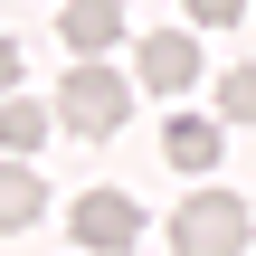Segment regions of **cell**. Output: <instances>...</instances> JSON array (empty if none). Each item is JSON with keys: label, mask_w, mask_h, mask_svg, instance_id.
Masks as SVG:
<instances>
[{"label": "cell", "mask_w": 256, "mask_h": 256, "mask_svg": "<svg viewBox=\"0 0 256 256\" xmlns=\"http://www.w3.org/2000/svg\"><path fill=\"white\" fill-rule=\"evenodd\" d=\"M48 218V180L28 171V162H0V238H19V228H38Z\"/></svg>", "instance_id": "6"}, {"label": "cell", "mask_w": 256, "mask_h": 256, "mask_svg": "<svg viewBox=\"0 0 256 256\" xmlns=\"http://www.w3.org/2000/svg\"><path fill=\"white\" fill-rule=\"evenodd\" d=\"M162 152H171L180 171H209V162H218V124H209V114H180V124L162 133Z\"/></svg>", "instance_id": "8"}, {"label": "cell", "mask_w": 256, "mask_h": 256, "mask_svg": "<svg viewBox=\"0 0 256 256\" xmlns=\"http://www.w3.org/2000/svg\"><path fill=\"white\" fill-rule=\"evenodd\" d=\"M66 228H76V247H86V256H124L133 238H142V209H133V190H76Z\"/></svg>", "instance_id": "3"}, {"label": "cell", "mask_w": 256, "mask_h": 256, "mask_svg": "<svg viewBox=\"0 0 256 256\" xmlns=\"http://www.w3.org/2000/svg\"><path fill=\"white\" fill-rule=\"evenodd\" d=\"M0 95H19V38H0Z\"/></svg>", "instance_id": "11"}, {"label": "cell", "mask_w": 256, "mask_h": 256, "mask_svg": "<svg viewBox=\"0 0 256 256\" xmlns=\"http://www.w3.org/2000/svg\"><path fill=\"white\" fill-rule=\"evenodd\" d=\"M247 0H190V28H238Z\"/></svg>", "instance_id": "10"}, {"label": "cell", "mask_w": 256, "mask_h": 256, "mask_svg": "<svg viewBox=\"0 0 256 256\" xmlns=\"http://www.w3.org/2000/svg\"><path fill=\"white\" fill-rule=\"evenodd\" d=\"M247 238H256V218L238 190H190L171 218V256H247Z\"/></svg>", "instance_id": "2"}, {"label": "cell", "mask_w": 256, "mask_h": 256, "mask_svg": "<svg viewBox=\"0 0 256 256\" xmlns=\"http://www.w3.org/2000/svg\"><path fill=\"white\" fill-rule=\"evenodd\" d=\"M124 114H133V76H114L104 57H66L57 124H66V133H86V142H104V133H124Z\"/></svg>", "instance_id": "1"}, {"label": "cell", "mask_w": 256, "mask_h": 256, "mask_svg": "<svg viewBox=\"0 0 256 256\" xmlns=\"http://www.w3.org/2000/svg\"><path fill=\"white\" fill-rule=\"evenodd\" d=\"M218 114L228 124H256V66H228L218 76Z\"/></svg>", "instance_id": "9"}, {"label": "cell", "mask_w": 256, "mask_h": 256, "mask_svg": "<svg viewBox=\"0 0 256 256\" xmlns=\"http://www.w3.org/2000/svg\"><path fill=\"white\" fill-rule=\"evenodd\" d=\"M57 133V104H28V95H0V152H38Z\"/></svg>", "instance_id": "7"}, {"label": "cell", "mask_w": 256, "mask_h": 256, "mask_svg": "<svg viewBox=\"0 0 256 256\" xmlns=\"http://www.w3.org/2000/svg\"><path fill=\"white\" fill-rule=\"evenodd\" d=\"M57 38H66V57H104L124 38V10L114 0H57Z\"/></svg>", "instance_id": "5"}, {"label": "cell", "mask_w": 256, "mask_h": 256, "mask_svg": "<svg viewBox=\"0 0 256 256\" xmlns=\"http://www.w3.org/2000/svg\"><path fill=\"white\" fill-rule=\"evenodd\" d=\"M133 86H152V95L200 86V38H190V28H152V38H133Z\"/></svg>", "instance_id": "4"}]
</instances>
